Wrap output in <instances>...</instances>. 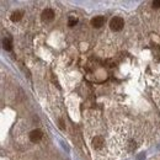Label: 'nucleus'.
I'll use <instances>...</instances> for the list:
<instances>
[{
  "label": "nucleus",
  "instance_id": "nucleus-4",
  "mask_svg": "<svg viewBox=\"0 0 160 160\" xmlns=\"http://www.w3.org/2000/svg\"><path fill=\"white\" fill-rule=\"evenodd\" d=\"M104 23H105V17H104V16H95V17L91 20V25H92L94 27H96V28L104 26Z\"/></svg>",
  "mask_w": 160,
  "mask_h": 160
},
{
  "label": "nucleus",
  "instance_id": "nucleus-3",
  "mask_svg": "<svg viewBox=\"0 0 160 160\" xmlns=\"http://www.w3.org/2000/svg\"><path fill=\"white\" fill-rule=\"evenodd\" d=\"M54 19V11L52 9H46L43 12H42V20L44 22H49Z\"/></svg>",
  "mask_w": 160,
  "mask_h": 160
},
{
  "label": "nucleus",
  "instance_id": "nucleus-6",
  "mask_svg": "<svg viewBox=\"0 0 160 160\" xmlns=\"http://www.w3.org/2000/svg\"><path fill=\"white\" fill-rule=\"evenodd\" d=\"M3 46H4V49H6V51H11L12 49V43H11V41L9 38H4Z\"/></svg>",
  "mask_w": 160,
  "mask_h": 160
},
{
  "label": "nucleus",
  "instance_id": "nucleus-8",
  "mask_svg": "<svg viewBox=\"0 0 160 160\" xmlns=\"http://www.w3.org/2000/svg\"><path fill=\"white\" fill-rule=\"evenodd\" d=\"M76 23H78V20H76V19H74V17H70V19H69V21H68V26H70V27L75 26Z\"/></svg>",
  "mask_w": 160,
  "mask_h": 160
},
{
  "label": "nucleus",
  "instance_id": "nucleus-5",
  "mask_svg": "<svg viewBox=\"0 0 160 160\" xmlns=\"http://www.w3.org/2000/svg\"><path fill=\"white\" fill-rule=\"evenodd\" d=\"M104 144H105V139H104L101 136H96V137L92 139V147H94L95 149L101 148Z\"/></svg>",
  "mask_w": 160,
  "mask_h": 160
},
{
  "label": "nucleus",
  "instance_id": "nucleus-1",
  "mask_svg": "<svg viewBox=\"0 0 160 160\" xmlns=\"http://www.w3.org/2000/svg\"><path fill=\"white\" fill-rule=\"evenodd\" d=\"M123 26H124V21L122 17H113L110 21V27L113 31H121L123 28Z\"/></svg>",
  "mask_w": 160,
  "mask_h": 160
},
{
  "label": "nucleus",
  "instance_id": "nucleus-2",
  "mask_svg": "<svg viewBox=\"0 0 160 160\" xmlns=\"http://www.w3.org/2000/svg\"><path fill=\"white\" fill-rule=\"evenodd\" d=\"M42 137H43V133H42L41 130H34L30 133V139H31V142H34V143L40 142L42 139Z\"/></svg>",
  "mask_w": 160,
  "mask_h": 160
},
{
  "label": "nucleus",
  "instance_id": "nucleus-9",
  "mask_svg": "<svg viewBox=\"0 0 160 160\" xmlns=\"http://www.w3.org/2000/svg\"><path fill=\"white\" fill-rule=\"evenodd\" d=\"M153 6L156 8V9H159L160 8V0H154V2H153Z\"/></svg>",
  "mask_w": 160,
  "mask_h": 160
},
{
  "label": "nucleus",
  "instance_id": "nucleus-7",
  "mask_svg": "<svg viewBox=\"0 0 160 160\" xmlns=\"http://www.w3.org/2000/svg\"><path fill=\"white\" fill-rule=\"evenodd\" d=\"M21 16H22V12H21V11H15V12H12V15H11V21H14V22L20 21V20H21Z\"/></svg>",
  "mask_w": 160,
  "mask_h": 160
}]
</instances>
